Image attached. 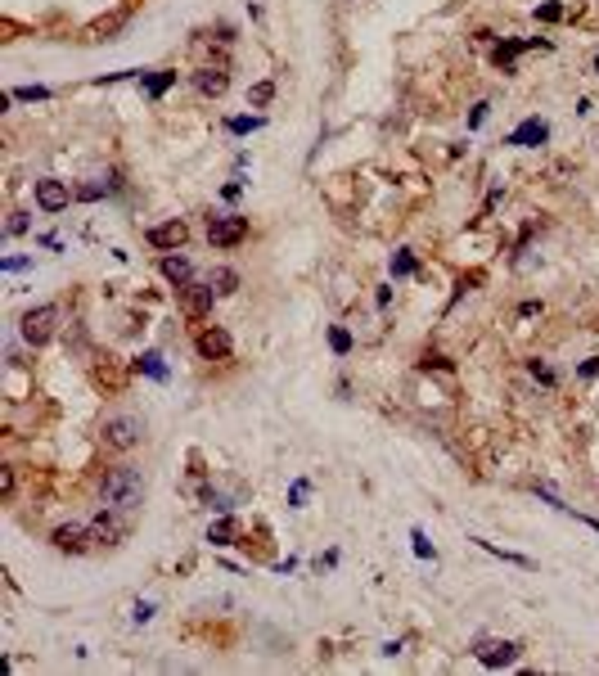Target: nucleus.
<instances>
[{"mask_svg": "<svg viewBox=\"0 0 599 676\" xmlns=\"http://www.w3.org/2000/svg\"><path fill=\"white\" fill-rule=\"evenodd\" d=\"M0 491H5V496H9V491H14V469H9V464H5V469H0Z\"/></svg>", "mask_w": 599, "mask_h": 676, "instance_id": "7c9ffc66", "label": "nucleus"}, {"mask_svg": "<svg viewBox=\"0 0 599 676\" xmlns=\"http://www.w3.org/2000/svg\"><path fill=\"white\" fill-rule=\"evenodd\" d=\"M532 374H536V379H541V384H545V388H554V384H559V374H554V370H549V365H545V361H532Z\"/></svg>", "mask_w": 599, "mask_h": 676, "instance_id": "a878e982", "label": "nucleus"}, {"mask_svg": "<svg viewBox=\"0 0 599 676\" xmlns=\"http://www.w3.org/2000/svg\"><path fill=\"white\" fill-rule=\"evenodd\" d=\"M595 72H599V59H595Z\"/></svg>", "mask_w": 599, "mask_h": 676, "instance_id": "f704fd0d", "label": "nucleus"}, {"mask_svg": "<svg viewBox=\"0 0 599 676\" xmlns=\"http://www.w3.org/2000/svg\"><path fill=\"white\" fill-rule=\"evenodd\" d=\"M9 95H14V100H28V104H32V100H50V91H45V86H18V91H9Z\"/></svg>", "mask_w": 599, "mask_h": 676, "instance_id": "5701e85b", "label": "nucleus"}, {"mask_svg": "<svg viewBox=\"0 0 599 676\" xmlns=\"http://www.w3.org/2000/svg\"><path fill=\"white\" fill-rule=\"evenodd\" d=\"M329 348H334L338 356H347L351 352V334H347V329H329Z\"/></svg>", "mask_w": 599, "mask_h": 676, "instance_id": "4be33fe9", "label": "nucleus"}, {"mask_svg": "<svg viewBox=\"0 0 599 676\" xmlns=\"http://www.w3.org/2000/svg\"><path fill=\"white\" fill-rule=\"evenodd\" d=\"M482 550H492V555H500V559H509V563H518V568H532V559L528 555H513V550H500V546H492V541H478Z\"/></svg>", "mask_w": 599, "mask_h": 676, "instance_id": "412c9836", "label": "nucleus"}, {"mask_svg": "<svg viewBox=\"0 0 599 676\" xmlns=\"http://www.w3.org/2000/svg\"><path fill=\"white\" fill-rule=\"evenodd\" d=\"M581 374H586V379H595V374H599V356H591V361L581 365Z\"/></svg>", "mask_w": 599, "mask_h": 676, "instance_id": "72a5a7b5", "label": "nucleus"}, {"mask_svg": "<svg viewBox=\"0 0 599 676\" xmlns=\"http://www.w3.org/2000/svg\"><path fill=\"white\" fill-rule=\"evenodd\" d=\"M127 23H131V9H113V14L86 23V41H113V36L127 28Z\"/></svg>", "mask_w": 599, "mask_h": 676, "instance_id": "f8f14e48", "label": "nucleus"}, {"mask_svg": "<svg viewBox=\"0 0 599 676\" xmlns=\"http://www.w3.org/2000/svg\"><path fill=\"white\" fill-rule=\"evenodd\" d=\"M140 370L149 374V379H167V370H163V356H158V352H144V356H140Z\"/></svg>", "mask_w": 599, "mask_h": 676, "instance_id": "6ab92c4d", "label": "nucleus"}, {"mask_svg": "<svg viewBox=\"0 0 599 676\" xmlns=\"http://www.w3.org/2000/svg\"><path fill=\"white\" fill-rule=\"evenodd\" d=\"M163 275L171 280V285H190V262H185L180 253H176V257L167 253V257H163Z\"/></svg>", "mask_w": 599, "mask_h": 676, "instance_id": "2eb2a0df", "label": "nucleus"}, {"mask_svg": "<svg viewBox=\"0 0 599 676\" xmlns=\"http://www.w3.org/2000/svg\"><path fill=\"white\" fill-rule=\"evenodd\" d=\"M68 199H72V190L64 185V181H54V176L36 181V203H41V212H64Z\"/></svg>", "mask_w": 599, "mask_h": 676, "instance_id": "9d476101", "label": "nucleus"}, {"mask_svg": "<svg viewBox=\"0 0 599 676\" xmlns=\"http://www.w3.org/2000/svg\"><path fill=\"white\" fill-rule=\"evenodd\" d=\"M536 18H541V23H554V18H564V5H554V0H549V5H541V9H536Z\"/></svg>", "mask_w": 599, "mask_h": 676, "instance_id": "cd10ccee", "label": "nucleus"}, {"mask_svg": "<svg viewBox=\"0 0 599 676\" xmlns=\"http://www.w3.org/2000/svg\"><path fill=\"white\" fill-rule=\"evenodd\" d=\"M176 293H180V311H185L190 321H203V316H212V302L221 298L212 285H194V280H190V285H180Z\"/></svg>", "mask_w": 599, "mask_h": 676, "instance_id": "39448f33", "label": "nucleus"}, {"mask_svg": "<svg viewBox=\"0 0 599 676\" xmlns=\"http://www.w3.org/2000/svg\"><path fill=\"white\" fill-rule=\"evenodd\" d=\"M194 343H199V356H203V361H226V356L235 352V343H230V334H226L221 325L199 329V338H194Z\"/></svg>", "mask_w": 599, "mask_h": 676, "instance_id": "0eeeda50", "label": "nucleus"}, {"mask_svg": "<svg viewBox=\"0 0 599 676\" xmlns=\"http://www.w3.org/2000/svg\"><path fill=\"white\" fill-rule=\"evenodd\" d=\"M473 654H478L482 668H509V663L518 658V645H513V641H478Z\"/></svg>", "mask_w": 599, "mask_h": 676, "instance_id": "9b49d317", "label": "nucleus"}, {"mask_svg": "<svg viewBox=\"0 0 599 676\" xmlns=\"http://www.w3.org/2000/svg\"><path fill=\"white\" fill-rule=\"evenodd\" d=\"M104 447L108 451H131V447H140V437H144V424L136 420V415H113V420L104 424Z\"/></svg>", "mask_w": 599, "mask_h": 676, "instance_id": "20e7f679", "label": "nucleus"}, {"mask_svg": "<svg viewBox=\"0 0 599 676\" xmlns=\"http://www.w3.org/2000/svg\"><path fill=\"white\" fill-rule=\"evenodd\" d=\"M410 541H414V555H419V559H437V550L428 546V537L419 532V527H414V532H410Z\"/></svg>", "mask_w": 599, "mask_h": 676, "instance_id": "b1692460", "label": "nucleus"}, {"mask_svg": "<svg viewBox=\"0 0 599 676\" xmlns=\"http://www.w3.org/2000/svg\"><path fill=\"white\" fill-rule=\"evenodd\" d=\"M414 266H419V262H414L410 248H401V253L392 257V275H414Z\"/></svg>", "mask_w": 599, "mask_h": 676, "instance_id": "aec40b11", "label": "nucleus"}, {"mask_svg": "<svg viewBox=\"0 0 599 676\" xmlns=\"http://www.w3.org/2000/svg\"><path fill=\"white\" fill-rule=\"evenodd\" d=\"M248 239V217L226 212V217H207V244L212 248H235Z\"/></svg>", "mask_w": 599, "mask_h": 676, "instance_id": "7ed1b4c3", "label": "nucleus"}, {"mask_svg": "<svg viewBox=\"0 0 599 676\" xmlns=\"http://www.w3.org/2000/svg\"><path fill=\"white\" fill-rule=\"evenodd\" d=\"M487 108H492V104H478V108H473V118H469V127H482V122H487Z\"/></svg>", "mask_w": 599, "mask_h": 676, "instance_id": "2f4dec72", "label": "nucleus"}, {"mask_svg": "<svg viewBox=\"0 0 599 676\" xmlns=\"http://www.w3.org/2000/svg\"><path fill=\"white\" fill-rule=\"evenodd\" d=\"M185 239H190V226H185V221H176V217L163 221V226H149V244H153V248H163V253H176Z\"/></svg>", "mask_w": 599, "mask_h": 676, "instance_id": "1a4fd4ad", "label": "nucleus"}, {"mask_svg": "<svg viewBox=\"0 0 599 676\" xmlns=\"http://www.w3.org/2000/svg\"><path fill=\"white\" fill-rule=\"evenodd\" d=\"M545 140H549V127H545L541 118H528V122H523L518 131H509V140H505V144H518V149H532V144H545Z\"/></svg>", "mask_w": 599, "mask_h": 676, "instance_id": "4468645a", "label": "nucleus"}, {"mask_svg": "<svg viewBox=\"0 0 599 676\" xmlns=\"http://www.w3.org/2000/svg\"><path fill=\"white\" fill-rule=\"evenodd\" d=\"M289 500H293V505H302V500H307V483H293V496Z\"/></svg>", "mask_w": 599, "mask_h": 676, "instance_id": "473e14b6", "label": "nucleus"}, {"mask_svg": "<svg viewBox=\"0 0 599 676\" xmlns=\"http://www.w3.org/2000/svg\"><path fill=\"white\" fill-rule=\"evenodd\" d=\"M100 500L108 510H136L144 500V474L140 469H108L100 483Z\"/></svg>", "mask_w": 599, "mask_h": 676, "instance_id": "f257e3e1", "label": "nucleus"}, {"mask_svg": "<svg viewBox=\"0 0 599 676\" xmlns=\"http://www.w3.org/2000/svg\"><path fill=\"white\" fill-rule=\"evenodd\" d=\"M59 321H64V311H59L54 302L32 307V311L23 316V338H28L32 348H41V343H50V338L59 334Z\"/></svg>", "mask_w": 599, "mask_h": 676, "instance_id": "f03ea898", "label": "nucleus"}, {"mask_svg": "<svg viewBox=\"0 0 599 676\" xmlns=\"http://www.w3.org/2000/svg\"><path fill=\"white\" fill-rule=\"evenodd\" d=\"M235 532H239L235 519H216L212 527H207V541H212V546H235Z\"/></svg>", "mask_w": 599, "mask_h": 676, "instance_id": "dca6fc26", "label": "nucleus"}, {"mask_svg": "<svg viewBox=\"0 0 599 676\" xmlns=\"http://www.w3.org/2000/svg\"><path fill=\"white\" fill-rule=\"evenodd\" d=\"M54 550H64V555H86V550L95 546L91 541V527H81V523H64V527H54Z\"/></svg>", "mask_w": 599, "mask_h": 676, "instance_id": "6e6552de", "label": "nucleus"}, {"mask_svg": "<svg viewBox=\"0 0 599 676\" xmlns=\"http://www.w3.org/2000/svg\"><path fill=\"white\" fill-rule=\"evenodd\" d=\"M86 527H91V541H95V546H117L122 532H127V527H122V523L113 519V514H104V510L95 514V519L86 523Z\"/></svg>", "mask_w": 599, "mask_h": 676, "instance_id": "ddd939ff", "label": "nucleus"}, {"mask_svg": "<svg viewBox=\"0 0 599 676\" xmlns=\"http://www.w3.org/2000/svg\"><path fill=\"white\" fill-rule=\"evenodd\" d=\"M100 194H104V185H77V190H72V199H86V203H91V199H100Z\"/></svg>", "mask_w": 599, "mask_h": 676, "instance_id": "c85d7f7f", "label": "nucleus"}, {"mask_svg": "<svg viewBox=\"0 0 599 676\" xmlns=\"http://www.w3.org/2000/svg\"><path fill=\"white\" fill-rule=\"evenodd\" d=\"M275 100V81H257V86H248V104L252 108H266Z\"/></svg>", "mask_w": 599, "mask_h": 676, "instance_id": "a211bd4d", "label": "nucleus"}, {"mask_svg": "<svg viewBox=\"0 0 599 676\" xmlns=\"http://www.w3.org/2000/svg\"><path fill=\"white\" fill-rule=\"evenodd\" d=\"M226 86H230L226 64H203L199 72H194V91H199L203 100H221V95H226Z\"/></svg>", "mask_w": 599, "mask_h": 676, "instance_id": "423d86ee", "label": "nucleus"}, {"mask_svg": "<svg viewBox=\"0 0 599 676\" xmlns=\"http://www.w3.org/2000/svg\"><path fill=\"white\" fill-rule=\"evenodd\" d=\"M257 127H262V118H257V113H252V118H230V131H235V135L257 131Z\"/></svg>", "mask_w": 599, "mask_h": 676, "instance_id": "bb28decb", "label": "nucleus"}, {"mask_svg": "<svg viewBox=\"0 0 599 676\" xmlns=\"http://www.w3.org/2000/svg\"><path fill=\"white\" fill-rule=\"evenodd\" d=\"M207 285H212L216 293H235V289H239V275H235V270H230V266H216Z\"/></svg>", "mask_w": 599, "mask_h": 676, "instance_id": "f3484780", "label": "nucleus"}, {"mask_svg": "<svg viewBox=\"0 0 599 676\" xmlns=\"http://www.w3.org/2000/svg\"><path fill=\"white\" fill-rule=\"evenodd\" d=\"M171 81H176V72H158V77H149V95L158 100V95H163V91H167Z\"/></svg>", "mask_w": 599, "mask_h": 676, "instance_id": "393cba45", "label": "nucleus"}, {"mask_svg": "<svg viewBox=\"0 0 599 676\" xmlns=\"http://www.w3.org/2000/svg\"><path fill=\"white\" fill-rule=\"evenodd\" d=\"M5 230H9V235H23V230H28V217H23V212H14V217H9V226H5Z\"/></svg>", "mask_w": 599, "mask_h": 676, "instance_id": "c756f323", "label": "nucleus"}]
</instances>
